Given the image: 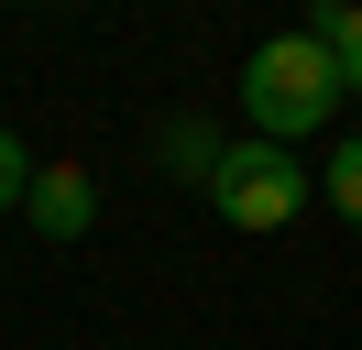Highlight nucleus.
Wrapping results in <instances>:
<instances>
[{"label":"nucleus","mask_w":362,"mask_h":350,"mask_svg":"<svg viewBox=\"0 0 362 350\" xmlns=\"http://www.w3.org/2000/svg\"><path fill=\"white\" fill-rule=\"evenodd\" d=\"M351 99V88H340V66H329V44L308 33V22H296V33H264L242 55V109H252V143H308L318 121H329V109Z\"/></svg>","instance_id":"nucleus-1"},{"label":"nucleus","mask_w":362,"mask_h":350,"mask_svg":"<svg viewBox=\"0 0 362 350\" xmlns=\"http://www.w3.org/2000/svg\"><path fill=\"white\" fill-rule=\"evenodd\" d=\"M308 186H318V175L296 164L286 143H230L220 175H209V208H220L230 230H286V219L308 208Z\"/></svg>","instance_id":"nucleus-2"},{"label":"nucleus","mask_w":362,"mask_h":350,"mask_svg":"<svg viewBox=\"0 0 362 350\" xmlns=\"http://www.w3.org/2000/svg\"><path fill=\"white\" fill-rule=\"evenodd\" d=\"M23 219L45 241H88V219H99V175L88 164H45L33 175V197H23Z\"/></svg>","instance_id":"nucleus-3"},{"label":"nucleus","mask_w":362,"mask_h":350,"mask_svg":"<svg viewBox=\"0 0 362 350\" xmlns=\"http://www.w3.org/2000/svg\"><path fill=\"white\" fill-rule=\"evenodd\" d=\"M154 153H165V175H187V186H209V175H220V131H209V121H165L154 131Z\"/></svg>","instance_id":"nucleus-4"},{"label":"nucleus","mask_w":362,"mask_h":350,"mask_svg":"<svg viewBox=\"0 0 362 350\" xmlns=\"http://www.w3.org/2000/svg\"><path fill=\"white\" fill-rule=\"evenodd\" d=\"M308 33L329 44V66H340V88H362V0H329V11H318Z\"/></svg>","instance_id":"nucleus-5"},{"label":"nucleus","mask_w":362,"mask_h":350,"mask_svg":"<svg viewBox=\"0 0 362 350\" xmlns=\"http://www.w3.org/2000/svg\"><path fill=\"white\" fill-rule=\"evenodd\" d=\"M318 197H329L340 219H362V131H351V143L329 153V175H318Z\"/></svg>","instance_id":"nucleus-6"},{"label":"nucleus","mask_w":362,"mask_h":350,"mask_svg":"<svg viewBox=\"0 0 362 350\" xmlns=\"http://www.w3.org/2000/svg\"><path fill=\"white\" fill-rule=\"evenodd\" d=\"M33 175H45V164L23 153V131L0 121V208H23V197H33Z\"/></svg>","instance_id":"nucleus-7"}]
</instances>
